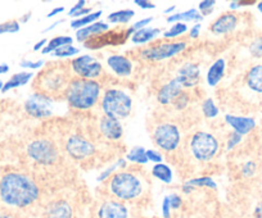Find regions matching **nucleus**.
Returning <instances> with one entry per match:
<instances>
[{
    "label": "nucleus",
    "instance_id": "f257e3e1",
    "mask_svg": "<svg viewBox=\"0 0 262 218\" xmlns=\"http://www.w3.org/2000/svg\"><path fill=\"white\" fill-rule=\"evenodd\" d=\"M40 197L36 182L22 172H7L0 179V200L14 208H26Z\"/></svg>",
    "mask_w": 262,
    "mask_h": 218
},
{
    "label": "nucleus",
    "instance_id": "f03ea898",
    "mask_svg": "<svg viewBox=\"0 0 262 218\" xmlns=\"http://www.w3.org/2000/svg\"><path fill=\"white\" fill-rule=\"evenodd\" d=\"M102 85L97 80L72 79L64 91V99L70 108L76 111H88L94 107L100 96Z\"/></svg>",
    "mask_w": 262,
    "mask_h": 218
},
{
    "label": "nucleus",
    "instance_id": "7ed1b4c3",
    "mask_svg": "<svg viewBox=\"0 0 262 218\" xmlns=\"http://www.w3.org/2000/svg\"><path fill=\"white\" fill-rule=\"evenodd\" d=\"M70 72L64 68H59V66L48 67L42 69L35 81V87H37V92H42L52 98L64 95L66 89L71 81Z\"/></svg>",
    "mask_w": 262,
    "mask_h": 218
},
{
    "label": "nucleus",
    "instance_id": "20e7f679",
    "mask_svg": "<svg viewBox=\"0 0 262 218\" xmlns=\"http://www.w3.org/2000/svg\"><path fill=\"white\" fill-rule=\"evenodd\" d=\"M133 109V100L120 89L105 90L102 98V111L105 117L122 119L130 116Z\"/></svg>",
    "mask_w": 262,
    "mask_h": 218
},
{
    "label": "nucleus",
    "instance_id": "39448f33",
    "mask_svg": "<svg viewBox=\"0 0 262 218\" xmlns=\"http://www.w3.org/2000/svg\"><path fill=\"white\" fill-rule=\"evenodd\" d=\"M110 191L120 200H133L142 194L143 185L134 174L121 171L111 179Z\"/></svg>",
    "mask_w": 262,
    "mask_h": 218
},
{
    "label": "nucleus",
    "instance_id": "423d86ee",
    "mask_svg": "<svg viewBox=\"0 0 262 218\" xmlns=\"http://www.w3.org/2000/svg\"><path fill=\"white\" fill-rule=\"evenodd\" d=\"M190 150L193 157L200 162H210L219 152V141L212 134L198 131L190 140Z\"/></svg>",
    "mask_w": 262,
    "mask_h": 218
},
{
    "label": "nucleus",
    "instance_id": "0eeeda50",
    "mask_svg": "<svg viewBox=\"0 0 262 218\" xmlns=\"http://www.w3.org/2000/svg\"><path fill=\"white\" fill-rule=\"evenodd\" d=\"M27 155L40 166H52L59 158V150L52 140L37 139L27 145Z\"/></svg>",
    "mask_w": 262,
    "mask_h": 218
},
{
    "label": "nucleus",
    "instance_id": "6e6552de",
    "mask_svg": "<svg viewBox=\"0 0 262 218\" xmlns=\"http://www.w3.org/2000/svg\"><path fill=\"white\" fill-rule=\"evenodd\" d=\"M186 49L185 41L176 42H160L149 47H145L140 52V58L149 62H160L165 59L173 58Z\"/></svg>",
    "mask_w": 262,
    "mask_h": 218
},
{
    "label": "nucleus",
    "instance_id": "1a4fd4ad",
    "mask_svg": "<svg viewBox=\"0 0 262 218\" xmlns=\"http://www.w3.org/2000/svg\"><path fill=\"white\" fill-rule=\"evenodd\" d=\"M54 98L42 92H35L25 102V111L30 117L36 119H44L54 113Z\"/></svg>",
    "mask_w": 262,
    "mask_h": 218
},
{
    "label": "nucleus",
    "instance_id": "9d476101",
    "mask_svg": "<svg viewBox=\"0 0 262 218\" xmlns=\"http://www.w3.org/2000/svg\"><path fill=\"white\" fill-rule=\"evenodd\" d=\"M153 139H155V142L160 149H162L166 153H171L178 149L179 145H180V130L176 125L161 124L156 127Z\"/></svg>",
    "mask_w": 262,
    "mask_h": 218
},
{
    "label": "nucleus",
    "instance_id": "9b49d317",
    "mask_svg": "<svg viewBox=\"0 0 262 218\" xmlns=\"http://www.w3.org/2000/svg\"><path fill=\"white\" fill-rule=\"evenodd\" d=\"M71 69L79 79L95 80L102 75L103 66L95 57L84 54L72 59Z\"/></svg>",
    "mask_w": 262,
    "mask_h": 218
},
{
    "label": "nucleus",
    "instance_id": "f8f14e48",
    "mask_svg": "<svg viewBox=\"0 0 262 218\" xmlns=\"http://www.w3.org/2000/svg\"><path fill=\"white\" fill-rule=\"evenodd\" d=\"M128 37L130 35L127 34V30H112L90 37L84 42V46L89 50H98L104 46H117L125 44Z\"/></svg>",
    "mask_w": 262,
    "mask_h": 218
},
{
    "label": "nucleus",
    "instance_id": "ddd939ff",
    "mask_svg": "<svg viewBox=\"0 0 262 218\" xmlns=\"http://www.w3.org/2000/svg\"><path fill=\"white\" fill-rule=\"evenodd\" d=\"M66 152L72 159L84 160L94 155L95 147L85 137L80 135H72L66 142Z\"/></svg>",
    "mask_w": 262,
    "mask_h": 218
},
{
    "label": "nucleus",
    "instance_id": "4468645a",
    "mask_svg": "<svg viewBox=\"0 0 262 218\" xmlns=\"http://www.w3.org/2000/svg\"><path fill=\"white\" fill-rule=\"evenodd\" d=\"M183 89H190L198 85L201 81V69L194 63H185L179 68L178 75L175 77Z\"/></svg>",
    "mask_w": 262,
    "mask_h": 218
},
{
    "label": "nucleus",
    "instance_id": "2eb2a0df",
    "mask_svg": "<svg viewBox=\"0 0 262 218\" xmlns=\"http://www.w3.org/2000/svg\"><path fill=\"white\" fill-rule=\"evenodd\" d=\"M183 92V86L176 79L170 80L167 84L163 85L157 92V100L160 104L168 105L172 104L173 100Z\"/></svg>",
    "mask_w": 262,
    "mask_h": 218
},
{
    "label": "nucleus",
    "instance_id": "dca6fc26",
    "mask_svg": "<svg viewBox=\"0 0 262 218\" xmlns=\"http://www.w3.org/2000/svg\"><path fill=\"white\" fill-rule=\"evenodd\" d=\"M128 212L125 204L117 200H107L100 205L98 218H127Z\"/></svg>",
    "mask_w": 262,
    "mask_h": 218
},
{
    "label": "nucleus",
    "instance_id": "f3484780",
    "mask_svg": "<svg viewBox=\"0 0 262 218\" xmlns=\"http://www.w3.org/2000/svg\"><path fill=\"white\" fill-rule=\"evenodd\" d=\"M107 64L117 76L128 77L133 72V62L125 56L121 54H115L107 58Z\"/></svg>",
    "mask_w": 262,
    "mask_h": 218
},
{
    "label": "nucleus",
    "instance_id": "a211bd4d",
    "mask_svg": "<svg viewBox=\"0 0 262 218\" xmlns=\"http://www.w3.org/2000/svg\"><path fill=\"white\" fill-rule=\"evenodd\" d=\"M225 122L234 130V132L242 135V136L249 134L256 127V121L251 117H239L233 116V114H226Z\"/></svg>",
    "mask_w": 262,
    "mask_h": 218
},
{
    "label": "nucleus",
    "instance_id": "6ab92c4d",
    "mask_svg": "<svg viewBox=\"0 0 262 218\" xmlns=\"http://www.w3.org/2000/svg\"><path fill=\"white\" fill-rule=\"evenodd\" d=\"M99 127L103 136L107 137L108 140H120L123 135V127L120 119L104 116L100 119Z\"/></svg>",
    "mask_w": 262,
    "mask_h": 218
},
{
    "label": "nucleus",
    "instance_id": "aec40b11",
    "mask_svg": "<svg viewBox=\"0 0 262 218\" xmlns=\"http://www.w3.org/2000/svg\"><path fill=\"white\" fill-rule=\"evenodd\" d=\"M238 25V17L234 13H225L219 17L212 25H211V32L215 35H226L234 31Z\"/></svg>",
    "mask_w": 262,
    "mask_h": 218
},
{
    "label": "nucleus",
    "instance_id": "412c9836",
    "mask_svg": "<svg viewBox=\"0 0 262 218\" xmlns=\"http://www.w3.org/2000/svg\"><path fill=\"white\" fill-rule=\"evenodd\" d=\"M110 31V25L107 22L103 21H97L94 23H92L90 26L84 27V29H80L76 31V40L79 42L84 44L86 40H89L90 37L97 36V35L104 34V32Z\"/></svg>",
    "mask_w": 262,
    "mask_h": 218
},
{
    "label": "nucleus",
    "instance_id": "4be33fe9",
    "mask_svg": "<svg viewBox=\"0 0 262 218\" xmlns=\"http://www.w3.org/2000/svg\"><path fill=\"white\" fill-rule=\"evenodd\" d=\"M45 218H72V208L64 200H58L48 205Z\"/></svg>",
    "mask_w": 262,
    "mask_h": 218
},
{
    "label": "nucleus",
    "instance_id": "5701e85b",
    "mask_svg": "<svg viewBox=\"0 0 262 218\" xmlns=\"http://www.w3.org/2000/svg\"><path fill=\"white\" fill-rule=\"evenodd\" d=\"M225 69H226V62L224 58H219L217 61L213 62L211 67L208 68L207 72V84L208 86L215 87L221 80L225 76Z\"/></svg>",
    "mask_w": 262,
    "mask_h": 218
},
{
    "label": "nucleus",
    "instance_id": "b1692460",
    "mask_svg": "<svg viewBox=\"0 0 262 218\" xmlns=\"http://www.w3.org/2000/svg\"><path fill=\"white\" fill-rule=\"evenodd\" d=\"M203 19L202 14L200 13L198 9H188L185 12H180V13H175L171 14V16L167 17V22L168 23H186V22L190 21H195L200 23L201 21Z\"/></svg>",
    "mask_w": 262,
    "mask_h": 218
},
{
    "label": "nucleus",
    "instance_id": "393cba45",
    "mask_svg": "<svg viewBox=\"0 0 262 218\" xmlns=\"http://www.w3.org/2000/svg\"><path fill=\"white\" fill-rule=\"evenodd\" d=\"M247 86L254 92L262 94V64L253 66L248 71L246 77Z\"/></svg>",
    "mask_w": 262,
    "mask_h": 218
},
{
    "label": "nucleus",
    "instance_id": "a878e982",
    "mask_svg": "<svg viewBox=\"0 0 262 218\" xmlns=\"http://www.w3.org/2000/svg\"><path fill=\"white\" fill-rule=\"evenodd\" d=\"M160 35H161L160 29H155V27H145V29L139 30V31H135V34L131 36V41L134 42L135 45L148 44V42L157 39Z\"/></svg>",
    "mask_w": 262,
    "mask_h": 218
},
{
    "label": "nucleus",
    "instance_id": "bb28decb",
    "mask_svg": "<svg viewBox=\"0 0 262 218\" xmlns=\"http://www.w3.org/2000/svg\"><path fill=\"white\" fill-rule=\"evenodd\" d=\"M32 77H34V74H32V72H26V71L18 72V74L13 75V76H12L11 79L4 84L2 92H7L12 89H17V87L25 86V85H27L30 81H31Z\"/></svg>",
    "mask_w": 262,
    "mask_h": 218
},
{
    "label": "nucleus",
    "instance_id": "cd10ccee",
    "mask_svg": "<svg viewBox=\"0 0 262 218\" xmlns=\"http://www.w3.org/2000/svg\"><path fill=\"white\" fill-rule=\"evenodd\" d=\"M72 42H74V39L70 36H55L45 45L41 53L42 54H53L57 49L64 46V45H72Z\"/></svg>",
    "mask_w": 262,
    "mask_h": 218
},
{
    "label": "nucleus",
    "instance_id": "c85d7f7f",
    "mask_svg": "<svg viewBox=\"0 0 262 218\" xmlns=\"http://www.w3.org/2000/svg\"><path fill=\"white\" fill-rule=\"evenodd\" d=\"M152 175L158 179L160 181L165 182V184H171L172 182V169L165 164V163H160V164H156L152 168Z\"/></svg>",
    "mask_w": 262,
    "mask_h": 218
},
{
    "label": "nucleus",
    "instance_id": "c756f323",
    "mask_svg": "<svg viewBox=\"0 0 262 218\" xmlns=\"http://www.w3.org/2000/svg\"><path fill=\"white\" fill-rule=\"evenodd\" d=\"M134 16H135V12L133 11V9H121V11L111 13L110 16L107 17V21L113 25H117V23L125 25L127 23V22H130L131 18H133Z\"/></svg>",
    "mask_w": 262,
    "mask_h": 218
},
{
    "label": "nucleus",
    "instance_id": "7c9ffc66",
    "mask_svg": "<svg viewBox=\"0 0 262 218\" xmlns=\"http://www.w3.org/2000/svg\"><path fill=\"white\" fill-rule=\"evenodd\" d=\"M126 160L131 163H137V164H147V149L143 147H134L126 155Z\"/></svg>",
    "mask_w": 262,
    "mask_h": 218
},
{
    "label": "nucleus",
    "instance_id": "2f4dec72",
    "mask_svg": "<svg viewBox=\"0 0 262 218\" xmlns=\"http://www.w3.org/2000/svg\"><path fill=\"white\" fill-rule=\"evenodd\" d=\"M102 14H103L102 11H97V12H93V13H90L89 16L82 17V18L74 19V21H71V27L72 29L76 30V31L80 29H84V27H88V26H90L92 23H94V22H97Z\"/></svg>",
    "mask_w": 262,
    "mask_h": 218
},
{
    "label": "nucleus",
    "instance_id": "473e14b6",
    "mask_svg": "<svg viewBox=\"0 0 262 218\" xmlns=\"http://www.w3.org/2000/svg\"><path fill=\"white\" fill-rule=\"evenodd\" d=\"M185 184L190 185L191 187H208V189H217V185L216 182L213 181L211 177L208 176H203V177H196V179H191L189 181H186Z\"/></svg>",
    "mask_w": 262,
    "mask_h": 218
},
{
    "label": "nucleus",
    "instance_id": "72a5a7b5",
    "mask_svg": "<svg viewBox=\"0 0 262 218\" xmlns=\"http://www.w3.org/2000/svg\"><path fill=\"white\" fill-rule=\"evenodd\" d=\"M79 53H80L79 47L74 46V45H64V46L55 50L52 56L55 57V58H71V57L77 56Z\"/></svg>",
    "mask_w": 262,
    "mask_h": 218
},
{
    "label": "nucleus",
    "instance_id": "f704fd0d",
    "mask_svg": "<svg viewBox=\"0 0 262 218\" xmlns=\"http://www.w3.org/2000/svg\"><path fill=\"white\" fill-rule=\"evenodd\" d=\"M126 166H127V160L123 159V158H121V159H118L117 162L113 163L112 166L108 167L107 169H104V171H103L102 174H100L99 176L97 177V181L98 182L104 181V180H107L108 177H110L111 175H112L113 172L116 171V169H117V168H122L123 169V168H126Z\"/></svg>",
    "mask_w": 262,
    "mask_h": 218
},
{
    "label": "nucleus",
    "instance_id": "c9c22d12",
    "mask_svg": "<svg viewBox=\"0 0 262 218\" xmlns=\"http://www.w3.org/2000/svg\"><path fill=\"white\" fill-rule=\"evenodd\" d=\"M202 112L206 118H216L219 116V108L215 104V102H213V99L207 98L202 103Z\"/></svg>",
    "mask_w": 262,
    "mask_h": 218
},
{
    "label": "nucleus",
    "instance_id": "e433bc0d",
    "mask_svg": "<svg viewBox=\"0 0 262 218\" xmlns=\"http://www.w3.org/2000/svg\"><path fill=\"white\" fill-rule=\"evenodd\" d=\"M186 31H188V25L186 23H172V26L167 31L163 32V37L165 39H175V37L185 34Z\"/></svg>",
    "mask_w": 262,
    "mask_h": 218
},
{
    "label": "nucleus",
    "instance_id": "4c0bfd02",
    "mask_svg": "<svg viewBox=\"0 0 262 218\" xmlns=\"http://www.w3.org/2000/svg\"><path fill=\"white\" fill-rule=\"evenodd\" d=\"M21 30V25L16 19H11L4 23H0V35L4 34H17Z\"/></svg>",
    "mask_w": 262,
    "mask_h": 218
},
{
    "label": "nucleus",
    "instance_id": "58836bf2",
    "mask_svg": "<svg viewBox=\"0 0 262 218\" xmlns=\"http://www.w3.org/2000/svg\"><path fill=\"white\" fill-rule=\"evenodd\" d=\"M189 102H190V98H189L188 92L183 91L175 100L172 102V105L175 107L176 111H184L186 107H188Z\"/></svg>",
    "mask_w": 262,
    "mask_h": 218
},
{
    "label": "nucleus",
    "instance_id": "ea45409f",
    "mask_svg": "<svg viewBox=\"0 0 262 218\" xmlns=\"http://www.w3.org/2000/svg\"><path fill=\"white\" fill-rule=\"evenodd\" d=\"M215 0H203V2H201V3L198 4V11L201 12L203 18L212 13L213 9H215Z\"/></svg>",
    "mask_w": 262,
    "mask_h": 218
},
{
    "label": "nucleus",
    "instance_id": "a19ab883",
    "mask_svg": "<svg viewBox=\"0 0 262 218\" xmlns=\"http://www.w3.org/2000/svg\"><path fill=\"white\" fill-rule=\"evenodd\" d=\"M249 53L251 56L254 58H261L262 57V36L257 37L256 40L252 41V44L249 45Z\"/></svg>",
    "mask_w": 262,
    "mask_h": 218
},
{
    "label": "nucleus",
    "instance_id": "79ce46f5",
    "mask_svg": "<svg viewBox=\"0 0 262 218\" xmlns=\"http://www.w3.org/2000/svg\"><path fill=\"white\" fill-rule=\"evenodd\" d=\"M19 66L22 68H29V69H40L42 66H44V61H29V59H22L19 62Z\"/></svg>",
    "mask_w": 262,
    "mask_h": 218
},
{
    "label": "nucleus",
    "instance_id": "37998d69",
    "mask_svg": "<svg viewBox=\"0 0 262 218\" xmlns=\"http://www.w3.org/2000/svg\"><path fill=\"white\" fill-rule=\"evenodd\" d=\"M147 158H148V162H153L156 164H160L162 163L163 160V155L161 154L158 150L155 149H147Z\"/></svg>",
    "mask_w": 262,
    "mask_h": 218
},
{
    "label": "nucleus",
    "instance_id": "c03bdc74",
    "mask_svg": "<svg viewBox=\"0 0 262 218\" xmlns=\"http://www.w3.org/2000/svg\"><path fill=\"white\" fill-rule=\"evenodd\" d=\"M254 171H256V163L252 162V160H248L243 164L242 167V175L244 177H251L254 175Z\"/></svg>",
    "mask_w": 262,
    "mask_h": 218
},
{
    "label": "nucleus",
    "instance_id": "a18cd8bd",
    "mask_svg": "<svg viewBox=\"0 0 262 218\" xmlns=\"http://www.w3.org/2000/svg\"><path fill=\"white\" fill-rule=\"evenodd\" d=\"M242 135H239V134H236V132H231L230 134V136H229V139H228V144H226V149L228 150H233L234 148L236 147V145L239 144V142L242 141Z\"/></svg>",
    "mask_w": 262,
    "mask_h": 218
},
{
    "label": "nucleus",
    "instance_id": "49530a36",
    "mask_svg": "<svg viewBox=\"0 0 262 218\" xmlns=\"http://www.w3.org/2000/svg\"><path fill=\"white\" fill-rule=\"evenodd\" d=\"M168 197V203H170L171 210L172 209H179V208L183 205V199L180 198V195L178 194H170Z\"/></svg>",
    "mask_w": 262,
    "mask_h": 218
},
{
    "label": "nucleus",
    "instance_id": "de8ad7c7",
    "mask_svg": "<svg viewBox=\"0 0 262 218\" xmlns=\"http://www.w3.org/2000/svg\"><path fill=\"white\" fill-rule=\"evenodd\" d=\"M153 17H148V18H143V19H139V21L138 22H135L134 25H133V29L135 30V31H139V30H142V29H145V27H148V25L149 23H152L153 22Z\"/></svg>",
    "mask_w": 262,
    "mask_h": 218
},
{
    "label": "nucleus",
    "instance_id": "09e8293b",
    "mask_svg": "<svg viewBox=\"0 0 262 218\" xmlns=\"http://www.w3.org/2000/svg\"><path fill=\"white\" fill-rule=\"evenodd\" d=\"M162 217L163 218L171 217V207H170V203H168L167 195L163 198V202H162Z\"/></svg>",
    "mask_w": 262,
    "mask_h": 218
},
{
    "label": "nucleus",
    "instance_id": "8fccbe9b",
    "mask_svg": "<svg viewBox=\"0 0 262 218\" xmlns=\"http://www.w3.org/2000/svg\"><path fill=\"white\" fill-rule=\"evenodd\" d=\"M85 6H86V2H85V0H80V2H77V3L75 4V6L72 7L71 9H70V12H69V17H71L72 14L76 13V12L81 11L82 8H85Z\"/></svg>",
    "mask_w": 262,
    "mask_h": 218
},
{
    "label": "nucleus",
    "instance_id": "3c124183",
    "mask_svg": "<svg viewBox=\"0 0 262 218\" xmlns=\"http://www.w3.org/2000/svg\"><path fill=\"white\" fill-rule=\"evenodd\" d=\"M138 7H140L142 9H155L156 4L150 3V2H147V0H135L134 2Z\"/></svg>",
    "mask_w": 262,
    "mask_h": 218
},
{
    "label": "nucleus",
    "instance_id": "603ef678",
    "mask_svg": "<svg viewBox=\"0 0 262 218\" xmlns=\"http://www.w3.org/2000/svg\"><path fill=\"white\" fill-rule=\"evenodd\" d=\"M201 23H195L193 27L190 29V32H189V35H190V39H198L200 37V32H201Z\"/></svg>",
    "mask_w": 262,
    "mask_h": 218
},
{
    "label": "nucleus",
    "instance_id": "864d4df0",
    "mask_svg": "<svg viewBox=\"0 0 262 218\" xmlns=\"http://www.w3.org/2000/svg\"><path fill=\"white\" fill-rule=\"evenodd\" d=\"M90 13H93L92 8H86V7H85V8H82L81 11H79V12H76V13L72 14L71 17H74L75 19H77V18H82V17H85V16H89Z\"/></svg>",
    "mask_w": 262,
    "mask_h": 218
},
{
    "label": "nucleus",
    "instance_id": "5fc2aeb1",
    "mask_svg": "<svg viewBox=\"0 0 262 218\" xmlns=\"http://www.w3.org/2000/svg\"><path fill=\"white\" fill-rule=\"evenodd\" d=\"M254 4V2H231L230 3V9H238L241 7H246V6H252Z\"/></svg>",
    "mask_w": 262,
    "mask_h": 218
},
{
    "label": "nucleus",
    "instance_id": "6e6d98bb",
    "mask_svg": "<svg viewBox=\"0 0 262 218\" xmlns=\"http://www.w3.org/2000/svg\"><path fill=\"white\" fill-rule=\"evenodd\" d=\"M48 44V40L47 39H42V40H40L39 42H36V44L34 45V47H32V49H34V52H39V50H42L45 47V45Z\"/></svg>",
    "mask_w": 262,
    "mask_h": 218
},
{
    "label": "nucleus",
    "instance_id": "4d7b16f0",
    "mask_svg": "<svg viewBox=\"0 0 262 218\" xmlns=\"http://www.w3.org/2000/svg\"><path fill=\"white\" fill-rule=\"evenodd\" d=\"M62 12H64V7H57V8L52 9V12H49L47 17H48V18H52V17H54V16H57V14L62 13Z\"/></svg>",
    "mask_w": 262,
    "mask_h": 218
},
{
    "label": "nucleus",
    "instance_id": "13d9d810",
    "mask_svg": "<svg viewBox=\"0 0 262 218\" xmlns=\"http://www.w3.org/2000/svg\"><path fill=\"white\" fill-rule=\"evenodd\" d=\"M253 215L254 218H262V202L259 204H257V207L254 208Z\"/></svg>",
    "mask_w": 262,
    "mask_h": 218
},
{
    "label": "nucleus",
    "instance_id": "bf43d9fd",
    "mask_svg": "<svg viewBox=\"0 0 262 218\" xmlns=\"http://www.w3.org/2000/svg\"><path fill=\"white\" fill-rule=\"evenodd\" d=\"M63 22H64V21H63V19H59V21H55L54 23L50 25V26L48 27V29H45L44 31H42V32H44V34H47V32H49V31H52V30H54L55 27L59 26V25H60V23H63Z\"/></svg>",
    "mask_w": 262,
    "mask_h": 218
},
{
    "label": "nucleus",
    "instance_id": "052dcab7",
    "mask_svg": "<svg viewBox=\"0 0 262 218\" xmlns=\"http://www.w3.org/2000/svg\"><path fill=\"white\" fill-rule=\"evenodd\" d=\"M181 189H183L184 194H190L191 191H194V187H191L190 185H188V184H184Z\"/></svg>",
    "mask_w": 262,
    "mask_h": 218
},
{
    "label": "nucleus",
    "instance_id": "680f3d73",
    "mask_svg": "<svg viewBox=\"0 0 262 218\" xmlns=\"http://www.w3.org/2000/svg\"><path fill=\"white\" fill-rule=\"evenodd\" d=\"M9 69H11V68H9L8 64H6V63H4V64H0V75L8 74Z\"/></svg>",
    "mask_w": 262,
    "mask_h": 218
},
{
    "label": "nucleus",
    "instance_id": "e2e57ef3",
    "mask_svg": "<svg viewBox=\"0 0 262 218\" xmlns=\"http://www.w3.org/2000/svg\"><path fill=\"white\" fill-rule=\"evenodd\" d=\"M31 16H32V12H29V13H26L25 14V16H22V18L19 19V23H26L27 21H29L30 18H31Z\"/></svg>",
    "mask_w": 262,
    "mask_h": 218
},
{
    "label": "nucleus",
    "instance_id": "0e129e2a",
    "mask_svg": "<svg viewBox=\"0 0 262 218\" xmlns=\"http://www.w3.org/2000/svg\"><path fill=\"white\" fill-rule=\"evenodd\" d=\"M176 8H178V7H176V6H171V7H168V8L166 9V11H165V13H166V14H170V13H172V12L175 11Z\"/></svg>",
    "mask_w": 262,
    "mask_h": 218
},
{
    "label": "nucleus",
    "instance_id": "69168bd1",
    "mask_svg": "<svg viewBox=\"0 0 262 218\" xmlns=\"http://www.w3.org/2000/svg\"><path fill=\"white\" fill-rule=\"evenodd\" d=\"M0 218H12V215L6 214V213H2V214H0Z\"/></svg>",
    "mask_w": 262,
    "mask_h": 218
},
{
    "label": "nucleus",
    "instance_id": "338daca9",
    "mask_svg": "<svg viewBox=\"0 0 262 218\" xmlns=\"http://www.w3.org/2000/svg\"><path fill=\"white\" fill-rule=\"evenodd\" d=\"M257 9H258V12H261L262 13V2H259V3L257 4Z\"/></svg>",
    "mask_w": 262,
    "mask_h": 218
},
{
    "label": "nucleus",
    "instance_id": "774afa93",
    "mask_svg": "<svg viewBox=\"0 0 262 218\" xmlns=\"http://www.w3.org/2000/svg\"><path fill=\"white\" fill-rule=\"evenodd\" d=\"M3 86H4V82L2 81V80H0V91H2V90H3Z\"/></svg>",
    "mask_w": 262,
    "mask_h": 218
}]
</instances>
